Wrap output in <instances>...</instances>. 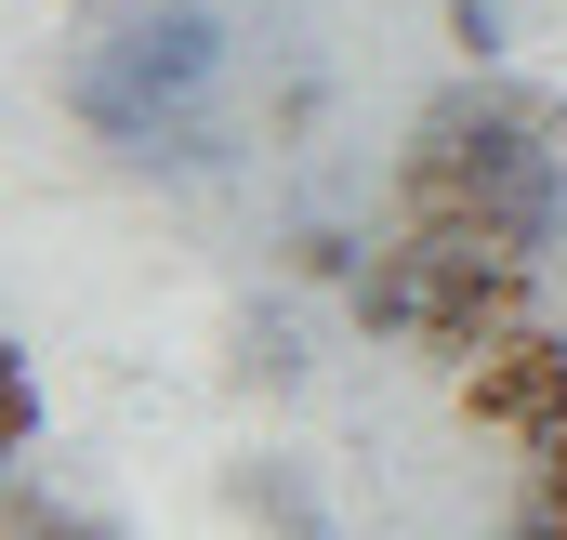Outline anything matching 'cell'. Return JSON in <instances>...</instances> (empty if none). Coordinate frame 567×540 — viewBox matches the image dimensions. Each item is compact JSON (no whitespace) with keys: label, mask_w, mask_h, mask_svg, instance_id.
Here are the masks:
<instances>
[{"label":"cell","mask_w":567,"mask_h":540,"mask_svg":"<svg viewBox=\"0 0 567 540\" xmlns=\"http://www.w3.org/2000/svg\"><path fill=\"white\" fill-rule=\"evenodd\" d=\"M502 27H515L502 0H449V40H462V66H502Z\"/></svg>","instance_id":"obj_7"},{"label":"cell","mask_w":567,"mask_h":540,"mask_svg":"<svg viewBox=\"0 0 567 540\" xmlns=\"http://www.w3.org/2000/svg\"><path fill=\"white\" fill-rule=\"evenodd\" d=\"M0 408H13V448H40V383H27V356H0Z\"/></svg>","instance_id":"obj_8"},{"label":"cell","mask_w":567,"mask_h":540,"mask_svg":"<svg viewBox=\"0 0 567 540\" xmlns=\"http://www.w3.org/2000/svg\"><path fill=\"white\" fill-rule=\"evenodd\" d=\"M13 540H120L106 515H66V501H40V488H13Z\"/></svg>","instance_id":"obj_6"},{"label":"cell","mask_w":567,"mask_h":540,"mask_svg":"<svg viewBox=\"0 0 567 540\" xmlns=\"http://www.w3.org/2000/svg\"><path fill=\"white\" fill-rule=\"evenodd\" d=\"M238 515H251V528H278V540H317V501H303V475H290V461H238Z\"/></svg>","instance_id":"obj_4"},{"label":"cell","mask_w":567,"mask_h":540,"mask_svg":"<svg viewBox=\"0 0 567 540\" xmlns=\"http://www.w3.org/2000/svg\"><path fill=\"white\" fill-rule=\"evenodd\" d=\"M396 225H449V238H488L502 264H567V106L555 93H515L502 66L449 80L410 158H396Z\"/></svg>","instance_id":"obj_1"},{"label":"cell","mask_w":567,"mask_h":540,"mask_svg":"<svg viewBox=\"0 0 567 540\" xmlns=\"http://www.w3.org/2000/svg\"><path fill=\"white\" fill-rule=\"evenodd\" d=\"M462 408H475L488 435H515V448H555V435H567V343H555V330L475 343V356H462Z\"/></svg>","instance_id":"obj_2"},{"label":"cell","mask_w":567,"mask_h":540,"mask_svg":"<svg viewBox=\"0 0 567 540\" xmlns=\"http://www.w3.org/2000/svg\"><path fill=\"white\" fill-rule=\"evenodd\" d=\"M106 53L133 66L158 106H212V80H225V13H212V0H133V13L106 27Z\"/></svg>","instance_id":"obj_3"},{"label":"cell","mask_w":567,"mask_h":540,"mask_svg":"<svg viewBox=\"0 0 567 540\" xmlns=\"http://www.w3.org/2000/svg\"><path fill=\"white\" fill-rule=\"evenodd\" d=\"M290 370H303L290 316H238V383H290Z\"/></svg>","instance_id":"obj_5"},{"label":"cell","mask_w":567,"mask_h":540,"mask_svg":"<svg viewBox=\"0 0 567 540\" xmlns=\"http://www.w3.org/2000/svg\"><path fill=\"white\" fill-rule=\"evenodd\" d=\"M93 13H120V0H93Z\"/></svg>","instance_id":"obj_10"},{"label":"cell","mask_w":567,"mask_h":540,"mask_svg":"<svg viewBox=\"0 0 567 540\" xmlns=\"http://www.w3.org/2000/svg\"><path fill=\"white\" fill-rule=\"evenodd\" d=\"M502 540H567V515H555V501H528V515H515Z\"/></svg>","instance_id":"obj_9"}]
</instances>
